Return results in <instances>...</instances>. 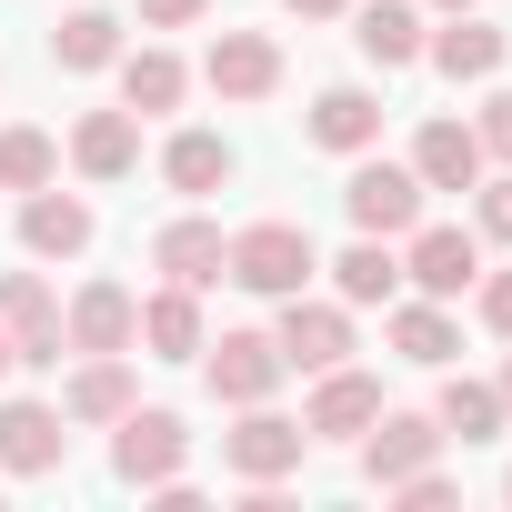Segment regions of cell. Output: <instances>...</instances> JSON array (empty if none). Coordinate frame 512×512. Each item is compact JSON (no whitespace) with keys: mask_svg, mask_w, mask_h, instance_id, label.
Masks as SVG:
<instances>
[{"mask_svg":"<svg viewBox=\"0 0 512 512\" xmlns=\"http://www.w3.org/2000/svg\"><path fill=\"white\" fill-rule=\"evenodd\" d=\"M422 61H432L442 81L482 91V81H502V61H512V31H502V21H482V11H442V31L422 41Z\"/></svg>","mask_w":512,"mask_h":512,"instance_id":"7","label":"cell"},{"mask_svg":"<svg viewBox=\"0 0 512 512\" xmlns=\"http://www.w3.org/2000/svg\"><path fill=\"white\" fill-rule=\"evenodd\" d=\"M282 372H292V362H282L272 332H221V342H201V382H211L231 412H241V402H272Z\"/></svg>","mask_w":512,"mask_h":512,"instance_id":"6","label":"cell"},{"mask_svg":"<svg viewBox=\"0 0 512 512\" xmlns=\"http://www.w3.org/2000/svg\"><path fill=\"white\" fill-rule=\"evenodd\" d=\"M372 412H382V382H372L362 362H332V372H312L302 432H312V442H362V432H372Z\"/></svg>","mask_w":512,"mask_h":512,"instance_id":"12","label":"cell"},{"mask_svg":"<svg viewBox=\"0 0 512 512\" xmlns=\"http://www.w3.org/2000/svg\"><path fill=\"white\" fill-rule=\"evenodd\" d=\"M322 272H332V302H352V312H382V302L402 292V241H372V231H362L352 251H332Z\"/></svg>","mask_w":512,"mask_h":512,"instance_id":"24","label":"cell"},{"mask_svg":"<svg viewBox=\"0 0 512 512\" xmlns=\"http://www.w3.org/2000/svg\"><path fill=\"white\" fill-rule=\"evenodd\" d=\"M141 392H131V352H81V372L61 382V422H121Z\"/></svg>","mask_w":512,"mask_h":512,"instance_id":"25","label":"cell"},{"mask_svg":"<svg viewBox=\"0 0 512 512\" xmlns=\"http://www.w3.org/2000/svg\"><path fill=\"white\" fill-rule=\"evenodd\" d=\"M472 231H482V241H512V161L472 181Z\"/></svg>","mask_w":512,"mask_h":512,"instance_id":"30","label":"cell"},{"mask_svg":"<svg viewBox=\"0 0 512 512\" xmlns=\"http://www.w3.org/2000/svg\"><path fill=\"white\" fill-rule=\"evenodd\" d=\"M211 0H141V31H191Z\"/></svg>","mask_w":512,"mask_h":512,"instance_id":"34","label":"cell"},{"mask_svg":"<svg viewBox=\"0 0 512 512\" xmlns=\"http://www.w3.org/2000/svg\"><path fill=\"white\" fill-rule=\"evenodd\" d=\"M201 81H211L221 101H272V91H282V41H272V31H221V41L201 51Z\"/></svg>","mask_w":512,"mask_h":512,"instance_id":"18","label":"cell"},{"mask_svg":"<svg viewBox=\"0 0 512 512\" xmlns=\"http://www.w3.org/2000/svg\"><path fill=\"white\" fill-rule=\"evenodd\" d=\"M432 11H482V0H432Z\"/></svg>","mask_w":512,"mask_h":512,"instance_id":"38","label":"cell"},{"mask_svg":"<svg viewBox=\"0 0 512 512\" xmlns=\"http://www.w3.org/2000/svg\"><path fill=\"white\" fill-rule=\"evenodd\" d=\"M422 171L412 161H382V151H352V181H342V211H352V231H372V241H402L412 221H422Z\"/></svg>","mask_w":512,"mask_h":512,"instance_id":"2","label":"cell"},{"mask_svg":"<svg viewBox=\"0 0 512 512\" xmlns=\"http://www.w3.org/2000/svg\"><path fill=\"white\" fill-rule=\"evenodd\" d=\"M412 171H422V191H472L492 171V151H482L472 121H422L412 131Z\"/></svg>","mask_w":512,"mask_h":512,"instance_id":"22","label":"cell"},{"mask_svg":"<svg viewBox=\"0 0 512 512\" xmlns=\"http://www.w3.org/2000/svg\"><path fill=\"white\" fill-rule=\"evenodd\" d=\"M221 282H241L251 302H292V292H312V282H322V251H312V231H302V221H251V231H231Z\"/></svg>","mask_w":512,"mask_h":512,"instance_id":"1","label":"cell"},{"mask_svg":"<svg viewBox=\"0 0 512 512\" xmlns=\"http://www.w3.org/2000/svg\"><path fill=\"white\" fill-rule=\"evenodd\" d=\"M121 51H131V41H121V11H101V0H81V11L51 31V61H61V71H81V81H91V71H111Z\"/></svg>","mask_w":512,"mask_h":512,"instance_id":"27","label":"cell"},{"mask_svg":"<svg viewBox=\"0 0 512 512\" xmlns=\"http://www.w3.org/2000/svg\"><path fill=\"white\" fill-rule=\"evenodd\" d=\"M71 171L81 181H131L141 171V111H81L71 121Z\"/></svg>","mask_w":512,"mask_h":512,"instance_id":"21","label":"cell"},{"mask_svg":"<svg viewBox=\"0 0 512 512\" xmlns=\"http://www.w3.org/2000/svg\"><path fill=\"white\" fill-rule=\"evenodd\" d=\"M91 201L81 191H61V181H41V191H21V251L31 262H81L91 251Z\"/></svg>","mask_w":512,"mask_h":512,"instance_id":"13","label":"cell"},{"mask_svg":"<svg viewBox=\"0 0 512 512\" xmlns=\"http://www.w3.org/2000/svg\"><path fill=\"white\" fill-rule=\"evenodd\" d=\"M221 262H231V231H221V221H201V211H181V221H161V231H151V272H161V282H181V292H211V282H221Z\"/></svg>","mask_w":512,"mask_h":512,"instance_id":"16","label":"cell"},{"mask_svg":"<svg viewBox=\"0 0 512 512\" xmlns=\"http://www.w3.org/2000/svg\"><path fill=\"white\" fill-rule=\"evenodd\" d=\"M302 131L322 141V151H382V91L372 81H332V91H312V111H302Z\"/></svg>","mask_w":512,"mask_h":512,"instance_id":"19","label":"cell"},{"mask_svg":"<svg viewBox=\"0 0 512 512\" xmlns=\"http://www.w3.org/2000/svg\"><path fill=\"white\" fill-rule=\"evenodd\" d=\"M392 502H402V512H452V502H462V482H452V472L432 462V472H412V482H392Z\"/></svg>","mask_w":512,"mask_h":512,"instance_id":"31","label":"cell"},{"mask_svg":"<svg viewBox=\"0 0 512 512\" xmlns=\"http://www.w3.org/2000/svg\"><path fill=\"white\" fill-rule=\"evenodd\" d=\"M201 342H211V322H201V292L161 282V292L141 302V342H131V352H151V362H201Z\"/></svg>","mask_w":512,"mask_h":512,"instance_id":"23","label":"cell"},{"mask_svg":"<svg viewBox=\"0 0 512 512\" xmlns=\"http://www.w3.org/2000/svg\"><path fill=\"white\" fill-rule=\"evenodd\" d=\"M472 131H482V151H492V161H512V81H492V91H482Z\"/></svg>","mask_w":512,"mask_h":512,"instance_id":"32","label":"cell"},{"mask_svg":"<svg viewBox=\"0 0 512 512\" xmlns=\"http://www.w3.org/2000/svg\"><path fill=\"white\" fill-rule=\"evenodd\" d=\"M492 392H502V412H512V352H502V382H492Z\"/></svg>","mask_w":512,"mask_h":512,"instance_id":"37","label":"cell"},{"mask_svg":"<svg viewBox=\"0 0 512 512\" xmlns=\"http://www.w3.org/2000/svg\"><path fill=\"white\" fill-rule=\"evenodd\" d=\"M41 181H61V141L31 131V121H11V131H0V191H41Z\"/></svg>","mask_w":512,"mask_h":512,"instance_id":"29","label":"cell"},{"mask_svg":"<svg viewBox=\"0 0 512 512\" xmlns=\"http://www.w3.org/2000/svg\"><path fill=\"white\" fill-rule=\"evenodd\" d=\"M282 11H292V21H342L352 0H282Z\"/></svg>","mask_w":512,"mask_h":512,"instance_id":"35","label":"cell"},{"mask_svg":"<svg viewBox=\"0 0 512 512\" xmlns=\"http://www.w3.org/2000/svg\"><path fill=\"white\" fill-rule=\"evenodd\" d=\"M272 342H282L292 372H332V362H352V302H312V292H292L282 322H272Z\"/></svg>","mask_w":512,"mask_h":512,"instance_id":"11","label":"cell"},{"mask_svg":"<svg viewBox=\"0 0 512 512\" xmlns=\"http://www.w3.org/2000/svg\"><path fill=\"white\" fill-rule=\"evenodd\" d=\"M432 462H442V422L432 412H372V432H362V482L372 492H392V482H412Z\"/></svg>","mask_w":512,"mask_h":512,"instance_id":"8","label":"cell"},{"mask_svg":"<svg viewBox=\"0 0 512 512\" xmlns=\"http://www.w3.org/2000/svg\"><path fill=\"white\" fill-rule=\"evenodd\" d=\"M502 502H512V472H502Z\"/></svg>","mask_w":512,"mask_h":512,"instance_id":"39","label":"cell"},{"mask_svg":"<svg viewBox=\"0 0 512 512\" xmlns=\"http://www.w3.org/2000/svg\"><path fill=\"white\" fill-rule=\"evenodd\" d=\"M382 342H392V362H412V372H452V352H462V322H452V302H382Z\"/></svg>","mask_w":512,"mask_h":512,"instance_id":"15","label":"cell"},{"mask_svg":"<svg viewBox=\"0 0 512 512\" xmlns=\"http://www.w3.org/2000/svg\"><path fill=\"white\" fill-rule=\"evenodd\" d=\"M352 51L372 61V71H412L422 61V41H432V21H422V0H352Z\"/></svg>","mask_w":512,"mask_h":512,"instance_id":"17","label":"cell"},{"mask_svg":"<svg viewBox=\"0 0 512 512\" xmlns=\"http://www.w3.org/2000/svg\"><path fill=\"white\" fill-rule=\"evenodd\" d=\"M472 322H482L492 342H512V272H482V282H472Z\"/></svg>","mask_w":512,"mask_h":512,"instance_id":"33","label":"cell"},{"mask_svg":"<svg viewBox=\"0 0 512 512\" xmlns=\"http://www.w3.org/2000/svg\"><path fill=\"white\" fill-rule=\"evenodd\" d=\"M432 422H442V442H462V452H472V442H502V422H512V412H502V392H492V382L452 372V382H442V402H432Z\"/></svg>","mask_w":512,"mask_h":512,"instance_id":"28","label":"cell"},{"mask_svg":"<svg viewBox=\"0 0 512 512\" xmlns=\"http://www.w3.org/2000/svg\"><path fill=\"white\" fill-rule=\"evenodd\" d=\"M0 322H11V352H21V372H61V302H51V282L41 272H0Z\"/></svg>","mask_w":512,"mask_h":512,"instance_id":"10","label":"cell"},{"mask_svg":"<svg viewBox=\"0 0 512 512\" xmlns=\"http://www.w3.org/2000/svg\"><path fill=\"white\" fill-rule=\"evenodd\" d=\"M61 452H71V422H61V402H0V472L11 482H51L61 472Z\"/></svg>","mask_w":512,"mask_h":512,"instance_id":"9","label":"cell"},{"mask_svg":"<svg viewBox=\"0 0 512 512\" xmlns=\"http://www.w3.org/2000/svg\"><path fill=\"white\" fill-rule=\"evenodd\" d=\"M111 472H121L131 492H151V482H181V472H191V432H181V412H161V402H131V412L111 422Z\"/></svg>","mask_w":512,"mask_h":512,"instance_id":"4","label":"cell"},{"mask_svg":"<svg viewBox=\"0 0 512 512\" xmlns=\"http://www.w3.org/2000/svg\"><path fill=\"white\" fill-rule=\"evenodd\" d=\"M21 372V352H11V322H0V382H11Z\"/></svg>","mask_w":512,"mask_h":512,"instance_id":"36","label":"cell"},{"mask_svg":"<svg viewBox=\"0 0 512 512\" xmlns=\"http://www.w3.org/2000/svg\"><path fill=\"white\" fill-rule=\"evenodd\" d=\"M231 171H241V161H231V141H221V131H171V141H161V181H171L181 201H211Z\"/></svg>","mask_w":512,"mask_h":512,"instance_id":"26","label":"cell"},{"mask_svg":"<svg viewBox=\"0 0 512 512\" xmlns=\"http://www.w3.org/2000/svg\"><path fill=\"white\" fill-rule=\"evenodd\" d=\"M472 282H482V231H462V221H412L402 231V292L462 302Z\"/></svg>","mask_w":512,"mask_h":512,"instance_id":"3","label":"cell"},{"mask_svg":"<svg viewBox=\"0 0 512 512\" xmlns=\"http://www.w3.org/2000/svg\"><path fill=\"white\" fill-rule=\"evenodd\" d=\"M61 342L71 352H131L141 342V292L131 282H81L71 312H61Z\"/></svg>","mask_w":512,"mask_h":512,"instance_id":"14","label":"cell"},{"mask_svg":"<svg viewBox=\"0 0 512 512\" xmlns=\"http://www.w3.org/2000/svg\"><path fill=\"white\" fill-rule=\"evenodd\" d=\"M302 452H312V432L292 412H272V402H241V422L221 432V472L231 482H292Z\"/></svg>","mask_w":512,"mask_h":512,"instance_id":"5","label":"cell"},{"mask_svg":"<svg viewBox=\"0 0 512 512\" xmlns=\"http://www.w3.org/2000/svg\"><path fill=\"white\" fill-rule=\"evenodd\" d=\"M111 71H121V111H141V121H171V111L191 101V61H181V51H161V41L121 51Z\"/></svg>","mask_w":512,"mask_h":512,"instance_id":"20","label":"cell"}]
</instances>
